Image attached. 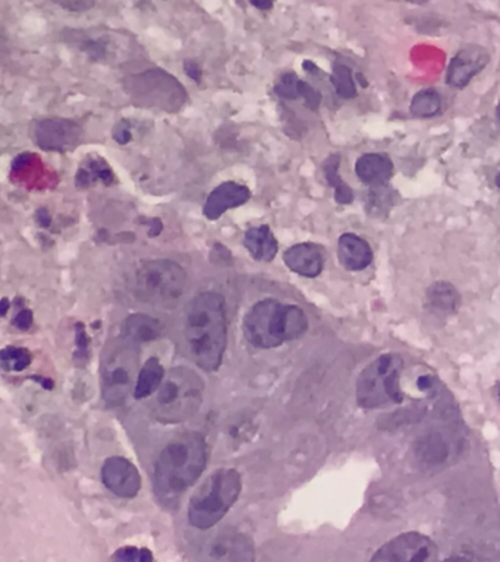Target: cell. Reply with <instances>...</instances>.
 I'll return each mask as SVG.
<instances>
[{"label":"cell","instance_id":"obj_1","mask_svg":"<svg viewBox=\"0 0 500 562\" xmlns=\"http://www.w3.org/2000/svg\"><path fill=\"white\" fill-rule=\"evenodd\" d=\"M184 337L195 365L215 373L225 355L228 338L226 300L217 292H201L188 304L184 318Z\"/></svg>","mask_w":500,"mask_h":562},{"label":"cell","instance_id":"obj_2","mask_svg":"<svg viewBox=\"0 0 500 562\" xmlns=\"http://www.w3.org/2000/svg\"><path fill=\"white\" fill-rule=\"evenodd\" d=\"M207 443L199 432H185L161 450L154 463V492L165 505L179 499L199 481L207 466Z\"/></svg>","mask_w":500,"mask_h":562},{"label":"cell","instance_id":"obj_3","mask_svg":"<svg viewBox=\"0 0 500 562\" xmlns=\"http://www.w3.org/2000/svg\"><path fill=\"white\" fill-rule=\"evenodd\" d=\"M309 319L301 308L276 299L257 302L244 318V335L259 349H275L306 335Z\"/></svg>","mask_w":500,"mask_h":562},{"label":"cell","instance_id":"obj_4","mask_svg":"<svg viewBox=\"0 0 500 562\" xmlns=\"http://www.w3.org/2000/svg\"><path fill=\"white\" fill-rule=\"evenodd\" d=\"M241 490L242 478L238 470H216L190 499V525L199 530L215 527L237 503Z\"/></svg>","mask_w":500,"mask_h":562},{"label":"cell","instance_id":"obj_5","mask_svg":"<svg viewBox=\"0 0 500 562\" xmlns=\"http://www.w3.org/2000/svg\"><path fill=\"white\" fill-rule=\"evenodd\" d=\"M204 381L187 366L170 369L157 389L154 416L161 423H183L203 404Z\"/></svg>","mask_w":500,"mask_h":562},{"label":"cell","instance_id":"obj_6","mask_svg":"<svg viewBox=\"0 0 500 562\" xmlns=\"http://www.w3.org/2000/svg\"><path fill=\"white\" fill-rule=\"evenodd\" d=\"M187 288V273L170 259H150L141 263L132 277V293L141 302L169 306L178 302Z\"/></svg>","mask_w":500,"mask_h":562},{"label":"cell","instance_id":"obj_7","mask_svg":"<svg viewBox=\"0 0 500 562\" xmlns=\"http://www.w3.org/2000/svg\"><path fill=\"white\" fill-rule=\"evenodd\" d=\"M403 360L396 353H386L370 364L356 381V403L363 409H378L403 400L401 371Z\"/></svg>","mask_w":500,"mask_h":562},{"label":"cell","instance_id":"obj_8","mask_svg":"<svg viewBox=\"0 0 500 562\" xmlns=\"http://www.w3.org/2000/svg\"><path fill=\"white\" fill-rule=\"evenodd\" d=\"M137 364L138 358L134 349L121 347L109 358L102 376L103 398L111 406H119L132 389V382L137 381Z\"/></svg>","mask_w":500,"mask_h":562},{"label":"cell","instance_id":"obj_9","mask_svg":"<svg viewBox=\"0 0 500 562\" xmlns=\"http://www.w3.org/2000/svg\"><path fill=\"white\" fill-rule=\"evenodd\" d=\"M439 558V548L421 533L399 535L371 557L374 562H426Z\"/></svg>","mask_w":500,"mask_h":562},{"label":"cell","instance_id":"obj_10","mask_svg":"<svg viewBox=\"0 0 500 562\" xmlns=\"http://www.w3.org/2000/svg\"><path fill=\"white\" fill-rule=\"evenodd\" d=\"M33 136H35V144L42 150L66 152L80 144L82 127L69 119H43L35 122Z\"/></svg>","mask_w":500,"mask_h":562},{"label":"cell","instance_id":"obj_11","mask_svg":"<svg viewBox=\"0 0 500 562\" xmlns=\"http://www.w3.org/2000/svg\"><path fill=\"white\" fill-rule=\"evenodd\" d=\"M102 481L112 494L121 498H134L141 489L140 472L125 457H109L103 463Z\"/></svg>","mask_w":500,"mask_h":562},{"label":"cell","instance_id":"obj_12","mask_svg":"<svg viewBox=\"0 0 500 562\" xmlns=\"http://www.w3.org/2000/svg\"><path fill=\"white\" fill-rule=\"evenodd\" d=\"M490 62V55L483 46L471 44L462 47L452 58L446 71V82L454 89H465Z\"/></svg>","mask_w":500,"mask_h":562},{"label":"cell","instance_id":"obj_13","mask_svg":"<svg viewBox=\"0 0 500 562\" xmlns=\"http://www.w3.org/2000/svg\"><path fill=\"white\" fill-rule=\"evenodd\" d=\"M284 261L295 274L307 279H316L322 274L326 263V254L317 243L304 242L285 250Z\"/></svg>","mask_w":500,"mask_h":562},{"label":"cell","instance_id":"obj_14","mask_svg":"<svg viewBox=\"0 0 500 562\" xmlns=\"http://www.w3.org/2000/svg\"><path fill=\"white\" fill-rule=\"evenodd\" d=\"M251 199V190L237 182H223L208 194L203 212L207 220H217L228 210L241 207Z\"/></svg>","mask_w":500,"mask_h":562},{"label":"cell","instance_id":"obj_15","mask_svg":"<svg viewBox=\"0 0 500 562\" xmlns=\"http://www.w3.org/2000/svg\"><path fill=\"white\" fill-rule=\"evenodd\" d=\"M207 558L216 561H253V542L241 533H223L208 543Z\"/></svg>","mask_w":500,"mask_h":562},{"label":"cell","instance_id":"obj_16","mask_svg":"<svg viewBox=\"0 0 500 562\" xmlns=\"http://www.w3.org/2000/svg\"><path fill=\"white\" fill-rule=\"evenodd\" d=\"M394 163L389 156L383 152H365L355 161L356 178L364 183L365 187L374 188L389 185L394 178Z\"/></svg>","mask_w":500,"mask_h":562},{"label":"cell","instance_id":"obj_17","mask_svg":"<svg viewBox=\"0 0 500 562\" xmlns=\"http://www.w3.org/2000/svg\"><path fill=\"white\" fill-rule=\"evenodd\" d=\"M338 258L348 271H363L373 263V250L369 242L355 233H344L338 241Z\"/></svg>","mask_w":500,"mask_h":562},{"label":"cell","instance_id":"obj_18","mask_svg":"<svg viewBox=\"0 0 500 562\" xmlns=\"http://www.w3.org/2000/svg\"><path fill=\"white\" fill-rule=\"evenodd\" d=\"M123 335L132 344H145L160 338L165 327L156 318L145 313H134L123 322Z\"/></svg>","mask_w":500,"mask_h":562},{"label":"cell","instance_id":"obj_19","mask_svg":"<svg viewBox=\"0 0 500 562\" xmlns=\"http://www.w3.org/2000/svg\"><path fill=\"white\" fill-rule=\"evenodd\" d=\"M244 245L253 258L263 261V263L273 261L277 255V250H279L275 235L271 232V228L266 225L248 228L244 235Z\"/></svg>","mask_w":500,"mask_h":562},{"label":"cell","instance_id":"obj_20","mask_svg":"<svg viewBox=\"0 0 500 562\" xmlns=\"http://www.w3.org/2000/svg\"><path fill=\"white\" fill-rule=\"evenodd\" d=\"M399 194L389 185L369 188L363 196L365 214L373 219H386L398 204Z\"/></svg>","mask_w":500,"mask_h":562},{"label":"cell","instance_id":"obj_21","mask_svg":"<svg viewBox=\"0 0 500 562\" xmlns=\"http://www.w3.org/2000/svg\"><path fill=\"white\" fill-rule=\"evenodd\" d=\"M426 304L434 312L454 313L461 304L458 290L448 281H436L427 289Z\"/></svg>","mask_w":500,"mask_h":562},{"label":"cell","instance_id":"obj_22","mask_svg":"<svg viewBox=\"0 0 500 562\" xmlns=\"http://www.w3.org/2000/svg\"><path fill=\"white\" fill-rule=\"evenodd\" d=\"M165 368L160 364V360L157 358H150L138 373L136 387H134V397L137 400L150 397L159 389L161 382L165 380Z\"/></svg>","mask_w":500,"mask_h":562},{"label":"cell","instance_id":"obj_23","mask_svg":"<svg viewBox=\"0 0 500 562\" xmlns=\"http://www.w3.org/2000/svg\"><path fill=\"white\" fill-rule=\"evenodd\" d=\"M340 154H331L323 163V173L327 183L335 190V201L340 205H349L354 203V190L342 181L340 174Z\"/></svg>","mask_w":500,"mask_h":562},{"label":"cell","instance_id":"obj_24","mask_svg":"<svg viewBox=\"0 0 500 562\" xmlns=\"http://www.w3.org/2000/svg\"><path fill=\"white\" fill-rule=\"evenodd\" d=\"M96 182L111 185L113 182V172L106 161L100 157H91L85 166H81L77 173V187L87 188Z\"/></svg>","mask_w":500,"mask_h":562},{"label":"cell","instance_id":"obj_25","mask_svg":"<svg viewBox=\"0 0 500 562\" xmlns=\"http://www.w3.org/2000/svg\"><path fill=\"white\" fill-rule=\"evenodd\" d=\"M443 100L439 91L433 89H424L412 97L410 112L414 118L432 119L441 113Z\"/></svg>","mask_w":500,"mask_h":562},{"label":"cell","instance_id":"obj_26","mask_svg":"<svg viewBox=\"0 0 500 562\" xmlns=\"http://www.w3.org/2000/svg\"><path fill=\"white\" fill-rule=\"evenodd\" d=\"M331 82L332 85H333V89H335L336 94H338L340 97L347 98V100L356 97L355 81L352 78L351 68L347 66V65L340 64V62L333 64L331 73Z\"/></svg>","mask_w":500,"mask_h":562},{"label":"cell","instance_id":"obj_27","mask_svg":"<svg viewBox=\"0 0 500 562\" xmlns=\"http://www.w3.org/2000/svg\"><path fill=\"white\" fill-rule=\"evenodd\" d=\"M2 359V366L8 373H21L24 369L28 368L33 360L30 350H27L24 347L9 346L4 347L0 353Z\"/></svg>","mask_w":500,"mask_h":562},{"label":"cell","instance_id":"obj_28","mask_svg":"<svg viewBox=\"0 0 500 562\" xmlns=\"http://www.w3.org/2000/svg\"><path fill=\"white\" fill-rule=\"evenodd\" d=\"M301 81L295 73H285L275 85V93L286 100H298L301 98Z\"/></svg>","mask_w":500,"mask_h":562},{"label":"cell","instance_id":"obj_29","mask_svg":"<svg viewBox=\"0 0 500 562\" xmlns=\"http://www.w3.org/2000/svg\"><path fill=\"white\" fill-rule=\"evenodd\" d=\"M113 559L125 562H150L153 561L154 557L149 550L145 548H136V546H123L121 550H116Z\"/></svg>","mask_w":500,"mask_h":562},{"label":"cell","instance_id":"obj_30","mask_svg":"<svg viewBox=\"0 0 500 562\" xmlns=\"http://www.w3.org/2000/svg\"><path fill=\"white\" fill-rule=\"evenodd\" d=\"M301 98L309 111H317L322 103V94L306 81H301Z\"/></svg>","mask_w":500,"mask_h":562},{"label":"cell","instance_id":"obj_31","mask_svg":"<svg viewBox=\"0 0 500 562\" xmlns=\"http://www.w3.org/2000/svg\"><path fill=\"white\" fill-rule=\"evenodd\" d=\"M51 2L71 12H85L93 8L98 0H51Z\"/></svg>","mask_w":500,"mask_h":562},{"label":"cell","instance_id":"obj_32","mask_svg":"<svg viewBox=\"0 0 500 562\" xmlns=\"http://www.w3.org/2000/svg\"><path fill=\"white\" fill-rule=\"evenodd\" d=\"M113 140L118 142V144H128L129 141L132 140L131 135V127H129V123L127 120H121V122L116 125L115 129H113Z\"/></svg>","mask_w":500,"mask_h":562},{"label":"cell","instance_id":"obj_33","mask_svg":"<svg viewBox=\"0 0 500 562\" xmlns=\"http://www.w3.org/2000/svg\"><path fill=\"white\" fill-rule=\"evenodd\" d=\"M12 324L18 327L20 330H28L33 326V312H31L30 309H24V311L18 313Z\"/></svg>","mask_w":500,"mask_h":562},{"label":"cell","instance_id":"obj_34","mask_svg":"<svg viewBox=\"0 0 500 562\" xmlns=\"http://www.w3.org/2000/svg\"><path fill=\"white\" fill-rule=\"evenodd\" d=\"M184 69H185V73H187L191 80H194L195 82H199L201 78H203L201 68H199V65L194 62V60H187V62L184 64Z\"/></svg>","mask_w":500,"mask_h":562},{"label":"cell","instance_id":"obj_35","mask_svg":"<svg viewBox=\"0 0 500 562\" xmlns=\"http://www.w3.org/2000/svg\"><path fill=\"white\" fill-rule=\"evenodd\" d=\"M248 2H250L254 8L260 9V11H264V12L271 11L276 4V0H248Z\"/></svg>","mask_w":500,"mask_h":562},{"label":"cell","instance_id":"obj_36","mask_svg":"<svg viewBox=\"0 0 500 562\" xmlns=\"http://www.w3.org/2000/svg\"><path fill=\"white\" fill-rule=\"evenodd\" d=\"M35 219H37V221H39L40 226H43V227L51 226V214H49V212H47V210H44V208H42V210H39V212H37V214H35Z\"/></svg>","mask_w":500,"mask_h":562},{"label":"cell","instance_id":"obj_37","mask_svg":"<svg viewBox=\"0 0 500 562\" xmlns=\"http://www.w3.org/2000/svg\"><path fill=\"white\" fill-rule=\"evenodd\" d=\"M0 306H2V317H6V313H8L9 309L8 297H4V299H2V304H0Z\"/></svg>","mask_w":500,"mask_h":562},{"label":"cell","instance_id":"obj_38","mask_svg":"<svg viewBox=\"0 0 500 562\" xmlns=\"http://www.w3.org/2000/svg\"><path fill=\"white\" fill-rule=\"evenodd\" d=\"M403 2H408V4H427L428 0H403Z\"/></svg>","mask_w":500,"mask_h":562},{"label":"cell","instance_id":"obj_39","mask_svg":"<svg viewBox=\"0 0 500 562\" xmlns=\"http://www.w3.org/2000/svg\"><path fill=\"white\" fill-rule=\"evenodd\" d=\"M496 120H497V125H499V127H500V100H499V103H497V106H496Z\"/></svg>","mask_w":500,"mask_h":562},{"label":"cell","instance_id":"obj_40","mask_svg":"<svg viewBox=\"0 0 500 562\" xmlns=\"http://www.w3.org/2000/svg\"><path fill=\"white\" fill-rule=\"evenodd\" d=\"M495 185H496L497 189L500 190V172L496 174V178H495Z\"/></svg>","mask_w":500,"mask_h":562},{"label":"cell","instance_id":"obj_41","mask_svg":"<svg viewBox=\"0 0 500 562\" xmlns=\"http://www.w3.org/2000/svg\"><path fill=\"white\" fill-rule=\"evenodd\" d=\"M499 402H500V387H499Z\"/></svg>","mask_w":500,"mask_h":562}]
</instances>
